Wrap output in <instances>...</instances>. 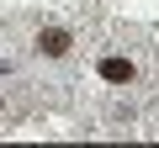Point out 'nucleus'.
Listing matches in <instances>:
<instances>
[{
  "mask_svg": "<svg viewBox=\"0 0 159 148\" xmlns=\"http://www.w3.org/2000/svg\"><path fill=\"white\" fill-rule=\"evenodd\" d=\"M69 48H74V37H69L64 27H43V32H37V53H48V58H64Z\"/></svg>",
  "mask_w": 159,
  "mask_h": 148,
  "instance_id": "nucleus-1",
  "label": "nucleus"
},
{
  "mask_svg": "<svg viewBox=\"0 0 159 148\" xmlns=\"http://www.w3.org/2000/svg\"><path fill=\"white\" fill-rule=\"evenodd\" d=\"M101 80H106V85H127V80H133V63H127V58H101Z\"/></svg>",
  "mask_w": 159,
  "mask_h": 148,
  "instance_id": "nucleus-2",
  "label": "nucleus"
}]
</instances>
